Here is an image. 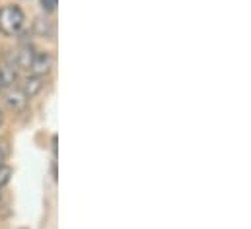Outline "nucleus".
Listing matches in <instances>:
<instances>
[{
  "instance_id": "obj_6",
  "label": "nucleus",
  "mask_w": 251,
  "mask_h": 229,
  "mask_svg": "<svg viewBox=\"0 0 251 229\" xmlns=\"http://www.w3.org/2000/svg\"><path fill=\"white\" fill-rule=\"evenodd\" d=\"M14 82H16V70H12L10 66L0 68V93H2L6 88H12Z\"/></svg>"
},
{
  "instance_id": "obj_11",
  "label": "nucleus",
  "mask_w": 251,
  "mask_h": 229,
  "mask_svg": "<svg viewBox=\"0 0 251 229\" xmlns=\"http://www.w3.org/2000/svg\"><path fill=\"white\" fill-rule=\"evenodd\" d=\"M0 124H2V113H0Z\"/></svg>"
},
{
  "instance_id": "obj_3",
  "label": "nucleus",
  "mask_w": 251,
  "mask_h": 229,
  "mask_svg": "<svg viewBox=\"0 0 251 229\" xmlns=\"http://www.w3.org/2000/svg\"><path fill=\"white\" fill-rule=\"evenodd\" d=\"M51 68H53V58H51L49 53H45V51H35V53H33L31 66H29V72H31V74L45 78V74H49Z\"/></svg>"
},
{
  "instance_id": "obj_10",
  "label": "nucleus",
  "mask_w": 251,
  "mask_h": 229,
  "mask_svg": "<svg viewBox=\"0 0 251 229\" xmlns=\"http://www.w3.org/2000/svg\"><path fill=\"white\" fill-rule=\"evenodd\" d=\"M2 161H4V152H2V148H0V165H2Z\"/></svg>"
},
{
  "instance_id": "obj_2",
  "label": "nucleus",
  "mask_w": 251,
  "mask_h": 229,
  "mask_svg": "<svg viewBox=\"0 0 251 229\" xmlns=\"http://www.w3.org/2000/svg\"><path fill=\"white\" fill-rule=\"evenodd\" d=\"M31 58H33V49L29 45H24V47L12 51V55H10V68L12 70H29Z\"/></svg>"
},
{
  "instance_id": "obj_9",
  "label": "nucleus",
  "mask_w": 251,
  "mask_h": 229,
  "mask_svg": "<svg viewBox=\"0 0 251 229\" xmlns=\"http://www.w3.org/2000/svg\"><path fill=\"white\" fill-rule=\"evenodd\" d=\"M39 2H41V8L45 12H53L57 8V4H59V0H39Z\"/></svg>"
},
{
  "instance_id": "obj_4",
  "label": "nucleus",
  "mask_w": 251,
  "mask_h": 229,
  "mask_svg": "<svg viewBox=\"0 0 251 229\" xmlns=\"http://www.w3.org/2000/svg\"><path fill=\"white\" fill-rule=\"evenodd\" d=\"M4 101H6V105H8L10 111L18 113V111H22V109L25 107L27 97L24 95V92H22L20 88H10V90L6 92V95H4Z\"/></svg>"
},
{
  "instance_id": "obj_8",
  "label": "nucleus",
  "mask_w": 251,
  "mask_h": 229,
  "mask_svg": "<svg viewBox=\"0 0 251 229\" xmlns=\"http://www.w3.org/2000/svg\"><path fill=\"white\" fill-rule=\"evenodd\" d=\"M10 175H12V169L8 165H0V188L10 181Z\"/></svg>"
},
{
  "instance_id": "obj_7",
  "label": "nucleus",
  "mask_w": 251,
  "mask_h": 229,
  "mask_svg": "<svg viewBox=\"0 0 251 229\" xmlns=\"http://www.w3.org/2000/svg\"><path fill=\"white\" fill-rule=\"evenodd\" d=\"M35 31H37L41 37H51V35H53V25H51L49 20L39 18V20L35 22Z\"/></svg>"
},
{
  "instance_id": "obj_5",
  "label": "nucleus",
  "mask_w": 251,
  "mask_h": 229,
  "mask_svg": "<svg viewBox=\"0 0 251 229\" xmlns=\"http://www.w3.org/2000/svg\"><path fill=\"white\" fill-rule=\"evenodd\" d=\"M43 86H45V78H43V76H35V74H31V76H27V78L24 80V84H22L20 90L24 92V95H25L27 99H31V97H35L37 93H41Z\"/></svg>"
},
{
  "instance_id": "obj_1",
  "label": "nucleus",
  "mask_w": 251,
  "mask_h": 229,
  "mask_svg": "<svg viewBox=\"0 0 251 229\" xmlns=\"http://www.w3.org/2000/svg\"><path fill=\"white\" fill-rule=\"evenodd\" d=\"M25 16L24 10L16 4H8L0 8V33L6 37H14L24 27Z\"/></svg>"
}]
</instances>
